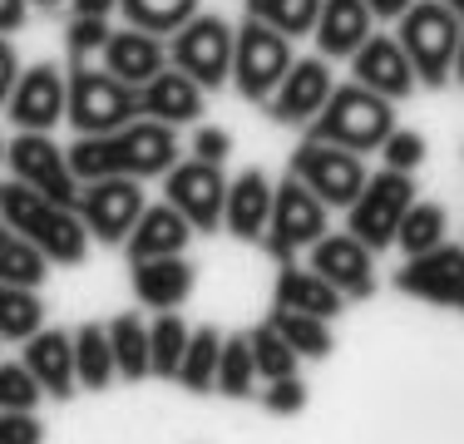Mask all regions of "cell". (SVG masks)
<instances>
[{
	"mask_svg": "<svg viewBox=\"0 0 464 444\" xmlns=\"http://www.w3.org/2000/svg\"><path fill=\"white\" fill-rule=\"evenodd\" d=\"M80 183L94 178H153L179 163V139L159 119H134L114 133H80L74 149H64Z\"/></svg>",
	"mask_w": 464,
	"mask_h": 444,
	"instance_id": "1",
	"label": "cell"
},
{
	"mask_svg": "<svg viewBox=\"0 0 464 444\" xmlns=\"http://www.w3.org/2000/svg\"><path fill=\"white\" fill-rule=\"evenodd\" d=\"M0 222H5L10 232H20L25 242H35V247L45 252V262L74 266L90 252V227H84V217L74 213V208L50 203L45 193H35V188H25V183H0Z\"/></svg>",
	"mask_w": 464,
	"mask_h": 444,
	"instance_id": "2",
	"label": "cell"
},
{
	"mask_svg": "<svg viewBox=\"0 0 464 444\" xmlns=\"http://www.w3.org/2000/svg\"><path fill=\"white\" fill-rule=\"evenodd\" d=\"M395 133V109L385 94H375L366 84H336L331 99L322 104V114L312 119V139H326V143H341L351 153H371L381 149L385 139Z\"/></svg>",
	"mask_w": 464,
	"mask_h": 444,
	"instance_id": "3",
	"label": "cell"
},
{
	"mask_svg": "<svg viewBox=\"0 0 464 444\" xmlns=\"http://www.w3.org/2000/svg\"><path fill=\"white\" fill-rule=\"evenodd\" d=\"M395 40H401L415 80L425 89H445L450 84V64H455V44H459V15L445 5V0H415V5L401 15Z\"/></svg>",
	"mask_w": 464,
	"mask_h": 444,
	"instance_id": "4",
	"label": "cell"
},
{
	"mask_svg": "<svg viewBox=\"0 0 464 444\" xmlns=\"http://www.w3.org/2000/svg\"><path fill=\"white\" fill-rule=\"evenodd\" d=\"M70 99H64V119L74 133H114L139 119V89L114 80L109 70L94 64H70Z\"/></svg>",
	"mask_w": 464,
	"mask_h": 444,
	"instance_id": "5",
	"label": "cell"
},
{
	"mask_svg": "<svg viewBox=\"0 0 464 444\" xmlns=\"http://www.w3.org/2000/svg\"><path fill=\"white\" fill-rule=\"evenodd\" d=\"M286 70H292V40L247 15V25L232 40V84H237V94L247 104H267L286 80Z\"/></svg>",
	"mask_w": 464,
	"mask_h": 444,
	"instance_id": "6",
	"label": "cell"
},
{
	"mask_svg": "<svg viewBox=\"0 0 464 444\" xmlns=\"http://www.w3.org/2000/svg\"><path fill=\"white\" fill-rule=\"evenodd\" d=\"M232 40H237V30L223 15H193L188 25L173 30L169 60L203 89H223L232 80Z\"/></svg>",
	"mask_w": 464,
	"mask_h": 444,
	"instance_id": "7",
	"label": "cell"
},
{
	"mask_svg": "<svg viewBox=\"0 0 464 444\" xmlns=\"http://www.w3.org/2000/svg\"><path fill=\"white\" fill-rule=\"evenodd\" d=\"M411 203H415V183H411V173L385 169V173L366 178L361 198L351 203L346 232H351V237H361L371 252H385V247L395 242V232H401V217L411 213Z\"/></svg>",
	"mask_w": 464,
	"mask_h": 444,
	"instance_id": "8",
	"label": "cell"
},
{
	"mask_svg": "<svg viewBox=\"0 0 464 444\" xmlns=\"http://www.w3.org/2000/svg\"><path fill=\"white\" fill-rule=\"evenodd\" d=\"M292 178H302L326 208H351L366 188V163H361V153L341 149V143L306 139L292 153Z\"/></svg>",
	"mask_w": 464,
	"mask_h": 444,
	"instance_id": "9",
	"label": "cell"
},
{
	"mask_svg": "<svg viewBox=\"0 0 464 444\" xmlns=\"http://www.w3.org/2000/svg\"><path fill=\"white\" fill-rule=\"evenodd\" d=\"M326 237V203L302 183V178H286L272 198V222H267V252L282 266L296 257L302 247H316Z\"/></svg>",
	"mask_w": 464,
	"mask_h": 444,
	"instance_id": "10",
	"label": "cell"
},
{
	"mask_svg": "<svg viewBox=\"0 0 464 444\" xmlns=\"http://www.w3.org/2000/svg\"><path fill=\"white\" fill-rule=\"evenodd\" d=\"M5 163H10V173H15V183L45 193L50 203H60V208L80 203V178H74L64 149L50 139V133H25L20 129V139L5 149Z\"/></svg>",
	"mask_w": 464,
	"mask_h": 444,
	"instance_id": "11",
	"label": "cell"
},
{
	"mask_svg": "<svg viewBox=\"0 0 464 444\" xmlns=\"http://www.w3.org/2000/svg\"><path fill=\"white\" fill-rule=\"evenodd\" d=\"M74 213L84 217L90 237L109 242V247H114V242H124L129 232H134L139 213H143V188H139V178H94V183H84Z\"/></svg>",
	"mask_w": 464,
	"mask_h": 444,
	"instance_id": "12",
	"label": "cell"
},
{
	"mask_svg": "<svg viewBox=\"0 0 464 444\" xmlns=\"http://www.w3.org/2000/svg\"><path fill=\"white\" fill-rule=\"evenodd\" d=\"M163 193H169V203L179 208L198 232H218V227H223L227 183H223V169H218V163H203V159L173 163Z\"/></svg>",
	"mask_w": 464,
	"mask_h": 444,
	"instance_id": "13",
	"label": "cell"
},
{
	"mask_svg": "<svg viewBox=\"0 0 464 444\" xmlns=\"http://www.w3.org/2000/svg\"><path fill=\"white\" fill-rule=\"evenodd\" d=\"M64 99H70V80L60 74V64L40 60L15 74V89H10L5 109L25 133H50L64 119Z\"/></svg>",
	"mask_w": 464,
	"mask_h": 444,
	"instance_id": "14",
	"label": "cell"
},
{
	"mask_svg": "<svg viewBox=\"0 0 464 444\" xmlns=\"http://www.w3.org/2000/svg\"><path fill=\"white\" fill-rule=\"evenodd\" d=\"M395 286H401L405 296H425V302L464 311V247H445V242H440L435 252H420V257H411V266L395 276Z\"/></svg>",
	"mask_w": 464,
	"mask_h": 444,
	"instance_id": "15",
	"label": "cell"
},
{
	"mask_svg": "<svg viewBox=\"0 0 464 444\" xmlns=\"http://www.w3.org/2000/svg\"><path fill=\"white\" fill-rule=\"evenodd\" d=\"M331 89H336V80L326 70V54L322 60H292V70L277 84V94L267 99V114L277 124H312L322 114V104L331 99Z\"/></svg>",
	"mask_w": 464,
	"mask_h": 444,
	"instance_id": "16",
	"label": "cell"
},
{
	"mask_svg": "<svg viewBox=\"0 0 464 444\" xmlns=\"http://www.w3.org/2000/svg\"><path fill=\"white\" fill-rule=\"evenodd\" d=\"M312 272H322L341 296H371L375 292V257L361 237L331 232L312 247Z\"/></svg>",
	"mask_w": 464,
	"mask_h": 444,
	"instance_id": "17",
	"label": "cell"
},
{
	"mask_svg": "<svg viewBox=\"0 0 464 444\" xmlns=\"http://www.w3.org/2000/svg\"><path fill=\"white\" fill-rule=\"evenodd\" d=\"M351 74H356V84H366V89H375V94H385L391 104H395V99H405V94L420 84L395 35H371L356 54H351Z\"/></svg>",
	"mask_w": 464,
	"mask_h": 444,
	"instance_id": "18",
	"label": "cell"
},
{
	"mask_svg": "<svg viewBox=\"0 0 464 444\" xmlns=\"http://www.w3.org/2000/svg\"><path fill=\"white\" fill-rule=\"evenodd\" d=\"M139 114L159 119V124H169V129L193 124V119L203 114V84L188 80L183 70H169V64H163L149 84H139Z\"/></svg>",
	"mask_w": 464,
	"mask_h": 444,
	"instance_id": "19",
	"label": "cell"
},
{
	"mask_svg": "<svg viewBox=\"0 0 464 444\" xmlns=\"http://www.w3.org/2000/svg\"><path fill=\"white\" fill-rule=\"evenodd\" d=\"M99 60H104V70L114 74V80H124V84H149L153 74L169 64V50H163V40L159 35H149V30H139V25H129V30H109V40H104V50H99Z\"/></svg>",
	"mask_w": 464,
	"mask_h": 444,
	"instance_id": "20",
	"label": "cell"
},
{
	"mask_svg": "<svg viewBox=\"0 0 464 444\" xmlns=\"http://www.w3.org/2000/svg\"><path fill=\"white\" fill-rule=\"evenodd\" d=\"M312 35L326 60H351L375 35V15L366 0H322V15H316Z\"/></svg>",
	"mask_w": 464,
	"mask_h": 444,
	"instance_id": "21",
	"label": "cell"
},
{
	"mask_svg": "<svg viewBox=\"0 0 464 444\" xmlns=\"http://www.w3.org/2000/svg\"><path fill=\"white\" fill-rule=\"evenodd\" d=\"M272 198H277V188L267 183V173H262V169H247L237 183H227L223 222L232 227V237H242V242H262V237H267Z\"/></svg>",
	"mask_w": 464,
	"mask_h": 444,
	"instance_id": "22",
	"label": "cell"
},
{
	"mask_svg": "<svg viewBox=\"0 0 464 444\" xmlns=\"http://www.w3.org/2000/svg\"><path fill=\"white\" fill-rule=\"evenodd\" d=\"M193 237V222H188L173 203H159V208H143L134 232L124 237L129 247V262H149V257H179Z\"/></svg>",
	"mask_w": 464,
	"mask_h": 444,
	"instance_id": "23",
	"label": "cell"
},
{
	"mask_svg": "<svg viewBox=\"0 0 464 444\" xmlns=\"http://www.w3.org/2000/svg\"><path fill=\"white\" fill-rule=\"evenodd\" d=\"M25 365L40 381V391L54 400H70L74 385H80V375H74V336H64V331H35L25 341Z\"/></svg>",
	"mask_w": 464,
	"mask_h": 444,
	"instance_id": "24",
	"label": "cell"
},
{
	"mask_svg": "<svg viewBox=\"0 0 464 444\" xmlns=\"http://www.w3.org/2000/svg\"><path fill=\"white\" fill-rule=\"evenodd\" d=\"M193 262L183 257H149V262H134V296L153 311H173L193 296Z\"/></svg>",
	"mask_w": 464,
	"mask_h": 444,
	"instance_id": "25",
	"label": "cell"
},
{
	"mask_svg": "<svg viewBox=\"0 0 464 444\" xmlns=\"http://www.w3.org/2000/svg\"><path fill=\"white\" fill-rule=\"evenodd\" d=\"M341 302H346V296H341L322 272H302V266H292V262L282 266V276H277V306L282 311H306V316L331 321L341 311Z\"/></svg>",
	"mask_w": 464,
	"mask_h": 444,
	"instance_id": "26",
	"label": "cell"
},
{
	"mask_svg": "<svg viewBox=\"0 0 464 444\" xmlns=\"http://www.w3.org/2000/svg\"><path fill=\"white\" fill-rule=\"evenodd\" d=\"M74 375H80L84 391H109V381L119 375L114 346H109V326L90 321V326L74 331Z\"/></svg>",
	"mask_w": 464,
	"mask_h": 444,
	"instance_id": "27",
	"label": "cell"
},
{
	"mask_svg": "<svg viewBox=\"0 0 464 444\" xmlns=\"http://www.w3.org/2000/svg\"><path fill=\"white\" fill-rule=\"evenodd\" d=\"M218 355H223V341H218L213 326H198L193 336H188V351H183V365H179V381L183 391L193 395H208L218 381Z\"/></svg>",
	"mask_w": 464,
	"mask_h": 444,
	"instance_id": "28",
	"label": "cell"
},
{
	"mask_svg": "<svg viewBox=\"0 0 464 444\" xmlns=\"http://www.w3.org/2000/svg\"><path fill=\"white\" fill-rule=\"evenodd\" d=\"M109 346H114V365L124 381H143L149 371V326L139 316H114L109 321Z\"/></svg>",
	"mask_w": 464,
	"mask_h": 444,
	"instance_id": "29",
	"label": "cell"
},
{
	"mask_svg": "<svg viewBox=\"0 0 464 444\" xmlns=\"http://www.w3.org/2000/svg\"><path fill=\"white\" fill-rule=\"evenodd\" d=\"M0 282L30 286V292L45 282V252H40L35 242H25L20 232H10V227H0Z\"/></svg>",
	"mask_w": 464,
	"mask_h": 444,
	"instance_id": "30",
	"label": "cell"
},
{
	"mask_svg": "<svg viewBox=\"0 0 464 444\" xmlns=\"http://www.w3.org/2000/svg\"><path fill=\"white\" fill-rule=\"evenodd\" d=\"M45 321V306L30 286L0 282V341H30Z\"/></svg>",
	"mask_w": 464,
	"mask_h": 444,
	"instance_id": "31",
	"label": "cell"
},
{
	"mask_svg": "<svg viewBox=\"0 0 464 444\" xmlns=\"http://www.w3.org/2000/svg\"><path fill=\"white\" fill-rule=\"evenodd\" d=\"M247 15L272 25V30H282L286 40H296V35H312L316 30L322 0H247Z\"/></svg>",
	"mask_w": 464,
	"mask_h": 444,
	"instance_id": "32",
	"label": "cell"
},
{
	"mask_svg": "<svg viewBox=\"0 0 464 444\" xmlns=\"http://www.w3.org/2000/svg\"><path fill=\"white\" fill-rule=\"evenodd\" d=\"M129 25L149 30V35H173L179 25L198 15V0H119Z\"/></svg>",
	"mask_w": 464,
	"mask_h": 444,
	"instance_id": "33",
	"label": "cell"
},
{
	"mask_svg": "<svg viewBox=\"0 0 464 444\" xmlns=\"http://www.w3.org/2000/svg\"><path fill=\"white\" fill-rule=\"evenodd\" d=\"M188 336H193V331H188L179 316H159V321H153V326H149V371L163 375V381H179Z\"/></svg>",
	"mask_w": 464,
	"mask_h": 444,
	"instance_id": "34",
	"label": "cell"
},
{
	"mask_svg": "<svg viewBox=\"0 0 464 444\" xmlns=\"http://www.w3.org/2000/svg\"><path fill=\"white\" fill-rule=\"evenodd\" d=\"M272 326H277V336H282L296 355H312V361L331 355V326H326L322 316H306V311H282V306H277Z\"/></svg>",
	"mask_w": 464,
	"mask_h": 444,
	"instance_id": "35",
	"label": "cell"
},
{
	"mask_svg": "<svg viewBox=\"0 0 464 444\" xmlns=\"http://www.w3.org/2000/svg\"><path fill=\"white\" fill-rule=\"evenodd\" d=\"M395 242H401L411 257H420V252H435L440 242H445V208H440V203H411V213L401 217Z\"/></svg>",
	"mask_w": 464,
	"mask_h": 444,
	"instance_id": "36",
	"label": "cell"
},
{
	"mask_svg": "<svg viewBox=\"0 0 464 444\" xmlns=\"http://www.w3.org/2000/svg\"><path fill=\"white\" fill-rule=\"evenodd\" d=\"M252 381H257V361H252V346H247V336H232L223 341V355H218V391L232 395V400H242V395H252Z\"/></svg>",
	"mask_w": 464,
	"mask_h": 444,
	"instance_id": "37",
	"label": "cell"
},
{
	"mask_svg": "<svg viewBox=\"0 0 464 444\" xmlns=\"http://www.w3.org/2000/svg\"><path fill=\"white\" fill-rule=\"evenodd\" d=\"M247 346H252V361H257V375H262V381H286V375L296 371V351L277 336V326H272V321L252 331Z\"/></svg>",
	"mask_w": 464,
	"mask_h": 444,
	"instance_id": "38",
	"label": "cell"
},
{
	"mask_svg": "<svg viewBox=\"0 0 464 444\" xmlns=\"http://www.w3.org/2000/svg\"><path fill=\"white\" fill-rule=\"evenodd\" d=\"M40 381L30 365H0V410H35L40 405Z\"/></svg>",
	"mask_w": 464,
	"mask_h": 444,
	"instance_id": "39",
	"label": "cell"
},
{
	"mask_svg": "<svg viewBox=\"0 0 464 444\" xmlns=\"http://www.w3.org/2000/svg\"><path fill=\"white\" fill-rule=\"evenodd\" d=\"M381 159H385V169H395V173H415L420 163H425V139H420V133L395 129L391 139L381 143Z\"/></svg>",
	"mask_w": 464,
	"mask_h": 444,
	"instance_id": "40",
	"label": "cell"
},
{
	"mask_svg": "<svg viewBox=\"0 0 464 444\" xmlns=\"http://www.w3.org/2000/svg\"><path fill=\"white\" fill-rule=\"evenodd\" d=\"M109 40V20H70V35H64V44H70V64H90V54L104 50Z\"/></svg>",
	"mask_w": 464,
	"mask_h": 444,
	"instance_id": "41",
	"label": "cell"
},
{
	"mask_svg": "<svg viewBox=\"0 0 464 444\" xmlns=\"http://www.w3.org/2000/svg\"><path fill=\"white\" fill-rule=\"evenodd\" d=\"M45 430H40L35 410H0V444H40Z\"/></svg>",
	"mask_w": 464,
	"mask_h": 444,
	"instance_id": "42",
	"label": "cell"
},
{
	"mask_svg": "<svg viewBox=\"0 0 464 444\" xmlns=\"http://www.w3.org/2000/svg\"><path fill=\"white\" fill-rule=\"evenodd\" d=\"M262 405L272 410V415H296V410H306V385L302 381H272V391H262Z\"/></svg>",
	"mask_w": 464,
	"mask_h": 444,
	"instance_id": "43",
	"label": "cell"
},
{
	"mask_svg": "<svg viewBox=\"0 0 464 444\" xmlns=\"http://www.w3.org/2000/svg\"><path fill=\"white\" fill-rule=\"evenodd\" d=\"M232 153V133L227 129H198V139H193V159H203V163H223Z\"/></svg>",
	"mask_w": 464,
	"mask_h": 444,
	"instance_id": "44",
	"label": "cell"
},
{
	"mask_svg": "<svg viewBox=\"0 0 464 444\" xmlns=\"http://www.w3.org/2000/svg\"><path fill=\"white\" fill-rule=\"evenodd\" d=\"M15 74H20V60H15V44L0 35V109H5L10 89H15Z\"/></svg>",
	"mask_w": 464,
	"mask_h": 444,
	"instance_id": "45",
	"label": "cell"
},
{
	"mask_svg": "<svg viewBox=\"0 0 464 444\" xmlns=\"http://www.w3.org/2000/svg\"><path fill=\"white\" fill-rule=\"evenodd\" d=\"M30 20V0H0V35H15Z\"/></svg>",
	"mask_w": 464,
	"mask_h": 444,
	"instance_id": "46",
	"label": "cell"
},
{
	"mask_svg": "<svg viewBox=\"0 0 464 444\" xmlns=\"http://www.w3.org/2000/svg\"><path fill=\"white\" fill-rule=\"evenodd\" d=\"M70 10L80 20H109L119 10V0H70Z\"/></svg>",
	"mask_w": 464,
	"mask_h": 444,
	"instance_id": "47",
	"label": "cell"
},
{
	"mask_svg": "<svg viewBox=\"0 0 464 444\" xmlns=\"http://www.w3.org/2000/svg\"><path fill=\"white\" fill-rule=\"evenodd\" d=\"M366 5H371V15H375V20H401L405 10L415 5V0H366Z\"/></svg>",
	"mask_w": 464,
	"mask_h": 444,
	"instance_id": "48",
	"label": "cell"
},
{
	"mask_svg": "<svg viewBox=\"0 0 464 444\" xmlns=\"http://www.w3.org/2000/svg\"><path fill=\"white\" fill-rule=\"evenodd\" d=\"M450 80L464 84V20H459V44H455V64H450Z\"/></svg>",
	"mask_w": 464,
	"mask_h": 444,
	"instance_id": "49",
	"label": "cell"
},
{
	"mask_svg": "<svg viewBox=\"0 0 464 444\" xmlns=\"http://www.w3.org/2000/svg\"><path fill=\"white\" fill-rule=\"evenodd\" d=\"M445 5H450V10H455V15L464 20V0H445Z\"/></svg>",
	"mask_w": 464,
	"mask_h": 444,
	"instance_id": "50",
	"label": "cell"
},
{
	"mask_svg": "<svg viewBox=\"0 0 464 444\" xmlns=\"http://www.w3.org/2000/svg\"><path fill=\"white\" fill-rule=\"evenodd\" d=\"M35 5H60V0H35Z\"/></svg>",
	"mask_w": 464,
	"mask_h": 444,
	"instance_id": "51",
	"label": "cell"
},
{
	"mask_svg": "<svg viewBox=\"0 0 464 444\" xmlns=\"http://www.w3.org/2000/svg\"><path fill=\"white\" fill-rule=\"evenodd\" d=\"M0 163H5V143H0Z\"/></svg>",
	"mask_w": 464,
	"mask_h": 444,
	"instance_id": "52",
	"label": "cell"
},
{
	"mask_svg": "<svg viewBox=\"0 0 464 444\" xmlns=\"http://www.w3.org/2000/svg\"><path fill=\"white\" fill-rule=\"evenodd\" d=\"M0 227H5V222H0Z\"/></svg>",
	"mask_w": 464,
	"mask_h": 444,
	"instance_id": "53",
	"label": "cell"
}]
</instances>
